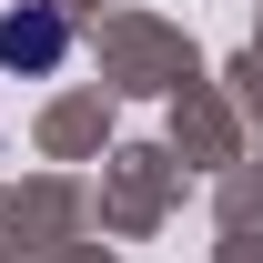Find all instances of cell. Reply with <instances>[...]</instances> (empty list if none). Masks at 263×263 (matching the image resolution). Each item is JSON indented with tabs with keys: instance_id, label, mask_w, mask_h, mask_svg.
I'll return each instance as SVG.
<instances>
[{
	"instance_id": "obj_1",
	"label": "cell",
	"mask_w": 263,
	"mask_h": 263,
	"mask_svg": "<svg viewBox=\"0 0 263 263\" xmlns=\"http://www.w3.org/2000/svg\"><path fill=\"white\" fill-rule=\"evenodd\" d=\"M71 51V21L61 10H10V21H0V61L10 71H51Z\"/></svg>"
}]
</instances>
